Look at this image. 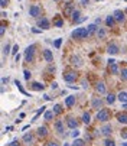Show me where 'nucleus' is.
<instances>
[{
    "label": "nucleus",
    "instance_id": "obj_39",
    "mask_svg": "<svg viewBox=\"0 0 127 146\" xmlns=\"http://www.w3.org/2000/svg\"><path fill=\"white\" fill-rule=\"evenodd\" d=\"M23 74H25V80H26V81H29V80H30V71H29V70H25V71H23Z\"/></svg>",
    "mask_w": 127,
    "mask_h": 146
},
{
    "label": "nucleus",
    "instance_id": "obj_24",
    "mask_svg": "<svg viewBox=\"0 0 127 146\" xmlns=\"http://www.w3.org/2000/svg\"><path fill=\"white\" fill-rule=\"evenodd\" d=\"M32 88H33L35 91H42V90L45 88V86L40 84V82H33V84H32Z\"/></svg>",
    "mask_w": 127,
    "mask_h": 146
},
{
    "label": "nucleus",
    "instance_id": "obj_7",
    "mask_svg": "<svg viewBox=\"0 0 127 146\" xmlns=\"http://www.w3.org/2000/svg\"><path fill=\"white\" fill-rule=\"evenodd\" d=\"M103 104H104V101H103L100 97H95V98H93V101H91L93 109H97V110H101V109H103Z\"/></svg>",
    "mask_w": 127,
    "mask_h": 146
},
{
    "label": "nucleus",
    "instance_id": "obj_51",
    "mask_svg": "<svg viewBox=\"0 0 127 146\" xmlns=\"http://www.w3.org/2000/svg\"><path fill=\"white\" fill-rule=\"evenodd\" d=\"M110 64H116V61H114L113 58H110V59H108V65H110Z\"/></svg>",
    "mask_w": 127,
    "mask_h": 146
},
{
    "label": "nucleus",
    "instance_id": "obj_23",
    "mask_svg": "<svg viewBox=\"0 0 127 146\" xmlns=\"http://www.w3.org/2000/svg\"><path fill=\"white\" fill-rule=\"evenodd\" d=\"M82 123H85V124H90L91 123V116H90V113H82Z\"/></svg>",
    "mask_w": 127,
    "mask_h": 146
},
{
    "label": "nucleus",
    "instance_id": "obj_43",
    "mask_svg": "<svg viewBox=\"0 0 127 146\" xmlns=\"http://www.w3.org/2000/svg\"><path fill=\"white\" fill-rule=\"evenodd\" d=\"M78 136H79V130H78V129H74V132H72V137L77 139Z\"/></svg>",
    "mask_w": 127,
    "mask_h": 146
},
{
    "label": "nucleus",
    "instance_id": "obj_13",
    "mask_svg": "<svg viewBox=\"0 0 127 146\" xmlns=\"http://www.w3.org/2000/svg\"><path fill=\"white\" fill-rule=\"evenodd\" d=\"M23 142H25L26 145H32V143L35 142V136H33L32 133H25V135H23Z\"/></svg>",
    "mask_w": 127,
    "mask_h": 146
},
{
    "label": "nucleus",
    "instance_id": "obj_21",
    "mask_svg": "<svg viewBox=\"0 0 127 146\" xmlns=\"http://www.w3.org/2000/svg\"><path fill=\"white\" fill-rule=\"evenodd\" d=\"M79 16H81V12H79V10H74V13H72V16H71V19H72V22H74V23H77L78 20L81 19Z\"/></svg>",
    "mask_w": 127,
    "mask_h": 146
},
{
    "label": "nucleus",
    "instance_id": "obj_15",
    "mask_svg": "<svg viewBox=\"0 0 127 146\" xmlns=\"http://www.w3.org/2000/svg\"><path fill=\"white\" fill-rule=\"evenodd\" d=\"M74 103H75V96H68V97L65 98V106H67L68 109H71V107L74 106Z\"/></svg>",
    "mask_w": 127,
    "mask_h": 146
},
{
    "label": "nucleus",
    "instance_id": "obj_41",
    "mask_svg": "<svg viewBox=\"0 0 127 146\" xmlns=\"http://www.w3.org/2000/svg\"><path fill=\"white\" fill-rule=\"evenodd\" d=\"M5 32H6V25H2V26H0V35H5Z\"/></svg>",
    "mask_w": 127,
    "mask_h": 146
},
{
    "label": "nucleus",
    "instance_id": "obj_4",
    "mask_svg": "<svg viewBox=\"0 0 127 146\" xmlns=\"http://www.w3.org/2000/svg\"><path fill=\"white\" fill-rule=\"evenodd\" d=\"M38 26L42 28L44 31L49 29V20H48L46 17H39V19H38Z\"/></svg>",
    "mask_w": 127,
    "mask_h": 146
},
{
    "label": "nucleus",
    "instance_id": "obj_3",
    "mask_svg": "<svg viewBox=\"0 0 127 146\" xmlns=\"http://www.w3.org/2000/svg\"><path fill=\"white\" fill-rule=\"evenodd\" d=\"M35 49H36V46H35V45H30V46H28V48H26V51H25V59H26V62H30V61L33 59Z\"/></svg>",
    "mask_w": 127,
    "mask_h": 146
},
{
    "label": "nucleus",
    "instance_id": "obj_11",
    "mask_svg": "<svg viewBox=\"0 0 127 146\" xmlns=\"http://www.w3.org/2000/svg\"><path fill=\"white\" fill-rule=\"evenodd\" d=\"M107 52H108L110 55H117V54L120 52V49H118V46H117L116 44H110L108 48H107Z\"/></svg>",
    "mask_w": 127,
    "mask_h": 146
},
{
    "label": "nucleus",
    "instance_id": "obj_52",
    "mask_svg": "<svg viewBox=\"0 0 127 146\" xmlns=\"http://www.w3.org/2000/svg\"><path fill=\"white\" fill-rule=\"evenodd\" d=\"M100 23H101V19H100V17L95 19V25H100Z\"/></svg>",
    "mask_w": 127,
    "mask_h": 146
},
{
    "label": "nucleus",
    "instance_id": "obj_29",
    "mask_svg": "<svg viewBox=\"0 0 127 146\" xmlns=\"http://www.w3.org/2000/svg\"><path fill=\"white\" fill-rule=\"evenodd\" d=\"M52 111H54L55 114H61V113H62V106H61V104H55Z\"/></svg>",
    "mask_w": 127,
    "mask_h": 146
},
{
    "label": "nucleus",
    "instance_id": "obj_49",
    "mask_svg": "<svg viewBox=\"0 0 127 146\" xmlns=\"http://www.w3.org/2000/svg\"><path fill=\"white\" fill-rule=\"evenodd\" d=\"M32 32H33V33H40V32H42V29H35V28H33V29H32Z\"/></svg>",
    "mask_w": 127,
    "mask_h": 146
},
{
    "label": "nucleus",
    "instance_id": "obj_16",
    "mask_svg": "<svg viewBox=\"0 0 127 146\" xmlns=\"http://www.w3.org/2000/svg\"><path fill=\"white\" fill-rule=\"evenodd\" d=\"M113 16H114V19L117 20V22H123V20H124V13L121 10H116L113 13Z\"/></svg>",
    "mask_w": 127,
    "mask_h": 146
},
{
    "label": "nucleus",
    "instance_id": "obj_53",
    "mask_svg": "<svg viewBox=\"0 0 127 146\" xmlns=\"http://www.w3.org/2000/svg\"><path fill=\"white\" fill-rule=\"evenodd\" d=\"M55 88H58V84H56V82H54V84H52V90H55Z\"/></svg>",
    "mask_w": 127,
    "mask_h": 146
},
{
    "label": "nucleus",
    "instance_id": "obj_32",
    "mask_svg": "<svg viewBox=\"0 0 127 146\" xmlns=\"http://www.w3.org/2000/svg\"><path fill=\"white\" fill-rule=\"evenodd\" d=\"M87 31L90 32V35L91 33H94V32H97L98 31V28H97V25L94 23V25H88V28H87Z\"/></svg>",
    "mask_w": 127,
    "mask_h": 146
},
{
    "label": "nucleus",
    "instance_id": "obj_28",
    "mask_svg": "<svg viewBox=\"0 0 127 146\" xmlns=\"http://www.w3.org/2000/svg\"><path fill=\"white\" fill-rule=\"evenodd\" d=\"M108 68H110V72H111V74H117V72H118V67H117V64H110Z\"/></svg>",
    "mask_w": 127,
    "mask_h": 146
},
{
    "label": "nucleus",
    "instance_id": "obj_1",
    "mask_svg": "<svg viewBox=\"0 0 127 146\" xmlns=\"http://www.w3.org/2000/svg\"><path fill=\"white\" fill-rule=\"evenodd\" d=\"M90 35V32L87 31V28H77L75 31H72L71 36L74 39H85L87 36Z\"/></svg>",
    "mask_w": 127,
    "mask_h": 146
},
{
    "label": "nucleus",
    "instance_id": "obj_19",
    "mask_svg": "<svg viewBox=\"0 0 127 146\" xmlns=\"http://www.w3.org/2000/svg\"><path fill=\"white\" fill-rule=\"evenodd\" d=\"M117 120L120 123H123V124H127V113H120L117 116Z\"/></svg>",
    "mask_w": 127,
    "mask_h": 146
},
{
    "label": "nucleus",
    "instance_id": "obj_58",
    "mask_svg": "<svg viewBox=\"0 0 127 146\" xmlns=\"http://www.w3.org/2000/svg\"><path fill=\"white\" fill-rule=\"evenodd\" d=\"M55 2H59V0H55Z\"/></svg>",
    "mask_w": 127,
    "mask_h": 146
},
{
    "label": "nucleus",
    "instance_id": "obj_44",
    "mask_svg": "<svg viewBox=\"0 0 127 146\" xmlns=\"http://www.w3.org/2000/svg\"><path fill=\"white\" fill-rule=\"evenodd\" d=\"M121 77H123V80H127V70L121 71Z\"/></svg>",
    "mask_w": 127,
    "mask_h": 146
},
{
    "label": "nucleus",
    "instance_id": "obj_35",
    "mask_svg": "<svg viewBox=\"0 0 127 146\" xmlns=\"http://www.w3.org/2000/svg\"><path fill=\"white\" fill-rule=\"evenodd\" d=\"M97 36H98V38H100V39H103V38H105V31H104V29H101V28H100V29H98V31H97Z\"/></svg>",
    "mask_w": 127,
    "mask_h": 146
},
{
    "label": "nucleus",
    "instance_id": "obj_57",
    "mask_svg": "<svg viewBox=\"0 0 127 146\" xmlns=\"http://www.w3.org/2000/svg\"><path fill=\"white\" fill-rule=\"evenodd\" d=\"M126 15H127V9H126Z\"/></svg>",
    "mask_w": 127,
    "mask_h": 146
},
{
    "label": "nucleus",
    "instance_id": "obj_34",
    "mask_svg": "<svg viewBox=\"0 0 127 146\" xmlns=\"http://www.w3.org/2000/svg\"><path fill=\"white\" fill-rule=\"evenodd\" d=\"M54 114H55L54 111H45V116L44 117H45V120H52L54 119Z\"/></svg>",
    "mask_w": 127,
    "mask_h": 146
},
{
    "label": "nucleus",
    "instance_id": "obj_17",
    "mask_svg": "<svg viewBox=\"0 0 127 146\" xmlns=\"http://www.w3.org/2000/svg\"><path fill=\"white\" fill-rule=\"evenodd\" d=\"M95 90L98 94H104L105 93V84L101 81V82H97V86H95Z\"/></svg>",
    "mask_w": 127,
    "mask_h": 146
},
{
    "label": "nucleus",
    "instance_id": "obj_2",
    "mask_svg": "<svg viewBox=\"0 0 127 146\" xmlns=\"http://www.w3.org/2000/svg\"><path fill=\"white\" fill-rule=\"evenodd\" d=\"M97 120L100 121H108L110 120V110L108 109H101L97 113Z\"/></svg>",
    "mask_w": 127,
    "mask_h": 146
},
{
    "label": "nucleus",
    "instance_id": "obj_5",
    "mask_svg": "<svg viewBox=\"0 0 127 146\" xmlns=\"http://www.w3.org/2000/svg\"><path fill=\"white\" fill-rule=\"evenodd\" d=\"M75 80H77V72H74V71H68V72L64 74V81L72 82V81H75Z\"/></svg>",
    "mask_w": 127,
    "mask_h": 146
},
{
    "label": "nucleus",
    "instance_id": "obj_22",
    "mask_svg": "<svg viewBox=\"0 0 127 146\" xmlns=\"http://www.w3.org/2000/svg\"><path fill=\"white\" fill-rule=\"evenodd\" d=\"M71 62H72V65H75V67H81V65H82L79 56H72V58H71Z\"/></svg>",
    "mask_w": 127,
    "mask_h": 146
},
{
    "label": "nucleus",
    "instance_id": "obj_54",
    "mask_svg": "<svg viewBox=\"0 0 127 146\" xmlns=\"http://www.w3.org/2000/svg\"><path fill=\"white\" fill-rule=\"evenodd\" d=\"M123 109H126V110H127V103H124V104H123Z\"/></svg>",
    "mask_w": 127,
    "mask_h": 146
},
{
    "label": "nucleus",
    "instance_id": "obj_33",
    "mask_svg": "<svg viewBox=\"0 0 127 146\" xmlns=\"http://www.w3.org/2000/svg\"><path fill=\"white\" fill-rule=\"evenodd\" d=\"M71 146H85V142L81 140V139H75V140H74V143H72Z\"/></svg>",
    "mask_w": 127,
    "mask_h": 146
},
{
    "label": "nucleus",
    "instance_id": "obj_36",
    "mask_svg": "<svg viewBox=\"0 0 127 146\" xmlns=\"http://www.w3.org/2000/svg\"><path fill=\"white\" fill-rule=\"evenodd\" d=\"M104 146H116V143H114L113 139H105L104 140Z\"/></svg>",
    "mask_w": 127,
    "mask_h": 146
},
{
    "label": "nucleus",
    "instance_id": "obj_31",
    "mask_svg": "<svg viewBox=\"0 0 127 146\" xmlns=\"http://www.w3.org/2000/svg\"><path fill=\"white\" fill-rule=\"evenodd\" d=\"M45 110H46V107H45V106H42V109H39V110L36 111V114H35V117H33V120H32V121H35V120H36V119H38V117H39L42 113H44Z\"/></svg>",
    "mask_w": 127,
    "mask_h": 146
},
{
    "label": "nucleus",
    "instance_id": "obj_25",
    "mask_svg": "<svg viewBox=\"0 0 127 146\" xmlns=\"http://www.w3.org/2000/svg\"><path fill=\"white\" fill-rule=\"evenodd\" d=\"M114 20H116V19H114V16H111V15H110V16H107V19H105V23H107V26H108V28H113Z\"/></svg>",
    "mask_w": 127,
    "mask_h": 146
},
{
    "label": "nucleus",
    "instance_id": "obj_20",
    "mask_svg": "<svg viewBox=\"0 0 127 146\" xmlns=\"http://www.w3.org/2000/svg\"><path fill=\"white\" fill-rule=\"evenodd\" d=\"M117 98H118L123 104H124V103H127V93H126V91H120V93H118V96H117Z\"/></svg>",
    "mask_w": 127,
    "mask_h": 146
},
{
    "label": "nucleus",
    "instance_id": "obj_38",
    "mask_svg": "<svg viewBox=\"0 0 127 146\" xmlns=\"http://www.w3.org/2000/svg\"><path fill=\"white\" fill-rule=\"evenodd\" d=\"M9 52H10V45L7 44V45L3 46V54H5V55H9Z\"/></svg>",
    "mask_w": 127,
    "mask_h": 146
},
{
    "label": "nucleus",
    "instance_id": "obj_47",
    "mask_svg": "<svg viewBox=\"0 0 127 146\" xmlns=\"http://www.w3.org/2000/svg\"><path fill=\"white\" fill-rule=\"evenodd\" d=\"M121 137H123V139H127V129L121 132Z\"/></svg>",
    "mask_w": 127,
    "mask_h": 146
},
{
    "label": "nucleus",
    "instance_id": "obj_37",
    "mask_svg": "<svg viewBox=\"0 0 127 146\" xmlns=\"http://www.w3.org/2000/svg\"><path fill=\"white\" fill-rule=\"evenodd\" d=\"M61 45H62V39H61V38H58V39L55 40V42H54V46H55L56 49H59V48H61Z\"/></svg>",
    "mask_w": 127,
    "mask_h": 146
},
{
    "label": "nucleus",
    "instance_id": "obj_46",
    "mask_svg": "<svg viewBox=\"0 0 127 146\" xmlns=\"http://www.w3.org/2000/svg\"><path fill=\"white\" fill-rule=\"evenodd\" d=\"M9 146H19V140H16V139H15V140H13V142H12Z\"/></svg>",
    "mask_w": 127,
    "mask_h": 146
},
{
    "label": "nucleus",
    "instance_id": "obj_30",
    "mask_svg": "<svg viewBox=\"0 0 127 146\" xmlns=\"http://www.w3.org/2000/svg\"><path fill=\"white\" fill-rule=\"evenodd\" d=\"M62 25H64V20H62V19L56 17V19L54 20V26H56V28H62Z\"/></svg>",
    "mask_w": 127,
    "mask_h": 146
},
{
    "label": "nucleus",
    "instance_id": "obj_56",
    "mask_svg": "<svg viewBox=\"0 0 127 146\" xmlns=\"http://www.w3.org/2000/svg\"><path fill=\"white\" fill-rule=\"evenodd\" d=\"M64 146H69V145H68V143H65V145H64Z\"/></svg>",
    "mask_w": 127,
    "mask_h": 146
},
{
    "label": "nucleus",
    "instance_id": "obj_42",
    "mask_svg": "<svg viewBox=\"0 0 127 146\" xmlns=\"http://www.w3.org/2000/svg\"><path fill=\"white\" fill-rule=\"evenodd\" d=\"M7 3H9V0H0V6H2V7H6Z\"/></svg>",
    "mask_w": 127,
    "mask_h": 146
},
{
    "label": "nucleus",
    "instance_id": "obj_50",
    "mask_svg": "<svg viewBox=\"0 0 127 146\" xmlns=\"http://www.w3.org/2000/svg\"><path fill=\"white\" fill-rule=\"evenodd\" d=\"M7 81H9V78H6V77H3V78H2V84H6V82H7Z\"/></svg>",
    "mask_w": 127,
    "mask_h": 146
},
{
    "label": "nucleus",
    "instance_id": "obj_27",
    "mask_svg": "<svg viewBox=\"0 0 127 146\" xmlns=\"http://www.w3.org/2000/svg\"><path fill=\"white\" fill-rule=\"evenodd\" d=\"M105 101H107L108 104H113V103L116 101V96H114L113 93H110V94L107 96V98H105Z\"/></svg>",
    "mask_w": 127,
    "mask_h": 146
},
{
    "label": "nucleus",
    "instance_id": "obj_6",
    "mask_svg": "<svg viewBox=\"0 0 127 146\" xmlns=\"http://www.w3.org/2000/svg\"><path fill=\"white\" fill-rule=\"evenodd\" d=\"M29 16H32V17L40 16V7L36 6V5H32V6L29 7Z\"/></svg>",
    "mask_w": 127,
    "mask_h": 146
},
{
    "label": "nucleus",
    "instance_id": "obj_26",
    "mask_svg": "<svg viewBox=\"0 0 127 146\" xmlns=\"http://www.w3.org/2000/svg\"><path fill=\"white\" fill-rule=\"evenodd\" d=\"M15 86H16V87L19 88V91H20V93H22V94H25V96H29V94H28V93L25 91V88H23V86H22V84H20V82H19L17 80L15 81Z\"/></svg>",
    "mask_w": 127,
    "mask_h": 146
},
{
    "label": "nucleus",
    "instance_id": "obj_8",
    "mask_svg": "<svg viewBox=\"0 0 127 146\" xmlns=\"http://www.w3.org/2000/svg\"><path fill=\"white\" fill-rule=\"evenodd\" d=\"M74 10H75V9H74V5H72L71 2H68V3L65 5V7H64V15H65L67 17H68V16H72Z\"/></svg>",
    "mask_w": 127,
    "mask_h": 146
},
{
    "label": "nucleus",
    "instance_id": "obj_9",
    "mask_svg": "<svg viewBox=\"0 0 127 146\" xmlns=\"http://www.w3.org/2000/svg\"><path fill=\"white\" fill-rule=\"evenodd\" d=\"M100 132L104 135V136H110L113 133V127H111V124H104V126L100 129Z\"/></svg>",
    "mask_w": 127,
    "mask_h": 146
},
{
    "label": "nucleus",
    "instance_id": "obj_55",
    "mask_svg": "<svg viewBox=\"0 0 127 146\" xmlns=\"http://www.w3.org/2000/svg\"><path fill=\"white\" fill-rule=\"evenodd\" d=\"M123 146H127V142H126V143H123Z\"/></svg>",
    "mask_w": 127,
    "mask_h": 146
},
{
    "label": "nucleus",
    "instance_id": "obj_59",
    "mask_svg": "<svg viewBox=\"0 0 127 146\" xmlns=\"http://www.w3.org/2000/svg\"><path fill=\"white\" fill-rule=\"evenodd\" d=\"M124 2H127V0H124Z\"/></svg>",
    "mask_w": 127,
    "mask_h": 146
},
{
    "label": "nucleus",
    "instance_id": "obj_48",
    "mask_svg": "<svg viewBox=\"0 0 127 146\" xmlns=\"http://www.w3.org/2000/svg\"><path fill=\"white\" fill-rule=\"evenodd\" d=\"M81 3H82V6H88L90 0H81Z\"/></svg>",
    "mask_w": 127,
    "mask_h": 146
},
{
    "label": "nucleus",
    "instance_id": "obj_14",
    "mask_svg": "<svg viewBox=\"0 0 127 146\" xmlns=\"http://www.w3.org/2000/svg\"><path fill=\"white\" fill-rule=\"evenodd\" d=\"M67 124H68V127H71V129H78V120L74 119V117H69L67 120Z\"/></svg>",
    "mask_w": 127,
    "mask_h": 146
},
{
    "label": "nucleus",
    "instance_id": "obj_45",
    "mask_svg": "<svg viewBox=\"0 0 127 146\" xmlns=\"http://www.w3.org/2000/svg\"><path fill=\"white\" fill-rule=\"evenodd\" d=\"M17 49H19V46H17V45H15V46H13V51H12V54H13V55H17Z\"/></svg>",
    "mask_w": 127,
    "mask_h": 146
},
{
    "label": "nucleus",
    "instance_id": "obj_10",
    "mask_svg": "<svg viewBox=\"0 0 127 146\" xmlns=\"http://www.w3.org/2000/svg\"><path fill=\"white\" fill-rule=\"evenodd\" d=\"M54 127H55V130H56V133L58 135H64V123L61 121V120H56L55 121V124H54Z\"/></svg>",
    "mask_w": 127,
    "mask_h": 146
},
{
    "label": "nucleus",
    "instance_id": "obj_18",
    "mask_svg": "<svg viewBox=\"0 0 127 146\" xmlns=\"http://www.w3.org/2000/svg\"><path fill=\"white\" fill-rule=\"evenodd\" d=\"M38 135H39L40 137H45V136L48 135V127H46V126H39V127H38Z\"/></svg>",
    "mask_w": 127,
    "mask_h": 146
},
{
    "label": "nucleus",
    "instance_id": "obj_12",
    "mask_svg": "<svg viewBox=\"0 0 127 146\" xmlns=\"http://www.w3.org/2000/svg\"><path fill=\"white\" fill-rule=\"evenodd\" d=\"M44 58L46 62H52L54 61V54L51 49H44Z\"/></svg>",
    "mask_w": 127,
    "mask_h": 146
},
{
    "label": "nucleus",
    "instance_id": "obj_40",
    "mask_svg": "<svg viewBox=\"0 0 127 146\" xmlns=\"http://www.w3.org/2000/svg\"><path fill=\"white\" fill-rule=\"evenodd\" d=\"M45 146H59V143H58L56 140H51V142H48Z\"/></svg>",
    "mask_w": 127,
    "mask_h": 146
}]
</instances>
